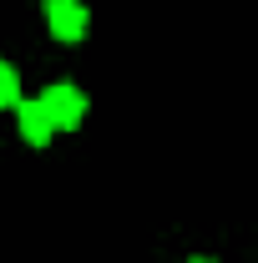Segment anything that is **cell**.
Wrapping results in <instances>:
<instances>
[{"label":"cell","mask_w":258,"mask_h":263,"mask_svg":"<svg viewBox=\"0 0 258 263\" xmlns=\"http://www.w3.org/2000/svg\"><path fill=\"white\" fill-rule=\"evenodd\" d=\"M197 263H202V258H197Z\"/></svg>","instance_id":"5"},{"label":"cell","mask_w":258,"mask_h":263,"mask_svg":"<svg viewBox=\"0 0 258 263\" xmlns=\"http://www.w3.org/2000/svg\"><path fill=\"white\" fill-rule=\"evenodd\" d=\"M15 101H21V76L10 61H0V106H15Z\"/></svg>","instance_id":"4"},{"label":"cell","mask_w":258,"mask_h":263,"mask_svg":"<svg viewBox=\"0 0 258 263\" xmlns=\"http://www.w3.org/2000/svg\"><path fill=\"white\" fill-rule=\"evenodd\" d=\"M41 106H46V117H51V127H56V132H71L81 117H86V97H81L71 81L51 86V91L41 97Z\"/></svg>","instance_id":"1"},{"label":"cell","mask_w":258,"mask_h":263,"mask_svg":"<svg viewBox=\"0 0 258 263\" xmlns=\"http://www.w3.org/2000/svg\"><path fill=\"white\" fill-rule=\"evenodd\" d=\"M46 21L56 41H81L86 35V5L81 0H46Z\"/></svg>","instance_id":"2"},{"label":"cell","mask_w":258,"mask_h":263,"mask_svg":"<svg viewBox=\"0 0 258 263\" xmlns=\"http://www.w3.org/2000/svg\"><path fill=\"white\" fill-rule=\"evenodd\" d=\"M15 117H21V137L31 142V147H46L56 127H51V117H46V106L41 101H15Z\"/></svg>","instance_id":"3"}]
</instances>
